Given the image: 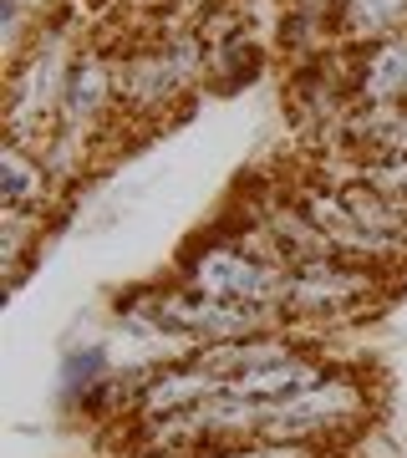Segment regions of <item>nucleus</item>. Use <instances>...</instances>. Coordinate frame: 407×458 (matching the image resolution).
<instances>
[{
	"instance_id": "obj_1",
	"label": "nucleus",
	"mask_w": 407,
	"mask_h": 458,
	"mask_svg": "<svg viewBox=\"0 0 407 458\" xmlns=\"http://www.w3.org/2000/svg\"><path fill=\"white\" fill-rule=\"evenodd\" d=\"M285 276H291V265L276 250V240L255 219H244V214L214 225L209 234H199L194 245L179 255V265H174V280L214 295V301L255 306V311H280Z\"/></svg>"
},
{
	"instance_id": "obj_2",
	"label": "nucleus",
	"mask_w": 407,
	"mask_h": 458,
	"mask_svg": "<svg viewBox=\"0 0 407 458\" xmlns=\"http://www.w3.org/2000/svg\"><path fill=\"white\" fill-rule=\"evenodd\" d=\"M87 47L77 36V16L47 11L36 36L5 62V138L21 148H41L51 143V132L62 123V92L72 77L77 51Z\"/></svg>"
},
{
	"instance_id": "obj_3",
	"label": "nucleus",
	"mask_w": 407,
	"mask_h": 458,
	"mask_svg": "<svg viewBox=\"0 0 407 458\" xmlns=\"http://www.w3.org/2000/svg\"><path fill=\"white\" fill-rule=\"evenodd\" d=\"M372 418H377V382L361 367L342 361L310 393L285 397V403H265L260 438H285V443L326 448V454H346L372 428Z\"/></svg>"
},
{
	"instance_id": "obj_4",
	"label": "nucleus",
	"mask_w": 407,
	"mask_h": 458,
	"mask_svg": "<svg viewBox=\"0 0 407 458\" xmlns=\"http://www.w3.org/2000/svg\"><path fill=\"white\" fill-rule=\"evenodd\" d=\"M403 276L372 270V265H352L342 255H326V260L295 265L285 276V327L295 331H342L357 327L387 301V291Z\"/></svg>"
},
{
	"instance_id": "obj_5",
	"label": "nucleus",
	"mask_w": 407,
	"mask_h": 458,
	"mask_svg": "<svg viewBox=\"0 0 407 458\" xmlns=\"http://www.w3.org/2000/svg\"><path fill=\"white\" fill-rule=\"evenodd\" d=\"M158 295V321L168 327L174 346L183 357L199 352V346H219V342H240V336H265V331H280L285 316L280 311H255V306H234V301H214V295L183 285V280H163L153 285Z\"/></svg>"
},
{
	"instance_id": "obj_6",
	"label": "nucleus",
	"mask_w": 407,
	"mask_h": 458,
	"mask_svg": "<svg viewBox=\"0 0 407 458\" xmlns=\"http://www.w3.org/2000/svg\"><path fill=\"white\" fill-rule=\"evenodd\" d=\"M117 66H123V51L102 47V41H87L72 62V77H66L62 92V132H87V138H107L113 123H123V102H117Z\"/></svg>"
},
{
	"instance_id": "obj_7",
	"label": "nucleus",
	"mask_w": 407,
	"mask_h": 458,
	"mask_svg": "<svg viewBox=\"0 0 407 458\" xmlns=\"http://www.w3.org/2000/svg\"><path fill=\"white\" fill-rule=\"evenodd\" d=\"M214 393H225V382L214 372H204L194 357H174V361H153L138 382L128 423H153V418H179L194 412L199 403H209Z\"/></svg>"
},
{
	"instance_id": "obj_8",
	"label": "nucleus",
	"mask_w": 407,
	"mask_h": 458,
	"mask_svg": "<svg viewBox=\"0 0 407 458\" xmlns=\"http://www.w3.org/2000/svg\"><path fill=\"white\" fill-rule=\"evenodd\" d=\"M62 204H66V189L56 183L47 158L36 148L0 138V214H26V219L47 225Z\"/></svg>"
},
{
	"instance_id": "obj_9",
	"label": "nucleus",
	"mask_w": 407,
	"mask_h": 458,
	"mask_svg": "<svg viewBox=\"0 0 407 458\" xmlns=\"http://www.w3.org/2000/svg\"><path fill=\"white\" fill-rule=\"evenodd\" d=\"M357 102H407V31L357 47Z\"/></svg>"
},
{
	"instance_id": "obj_10",
	"label": "nucleus",
	"mask_w": 407,
	"mask_h": 458,
	"mask_svg": "<svg viewBox=\"0 0 407 458\" xmlns=\"http://www.w3.org/2000/svg\"><path fill=\"white\" fill-rule=\"evenodd\" d=\"M331 16L342 47H372L407 31V0H331Z\"/></svg>"
},
{
	"instance_id": "obj_11",
	"label": "nucleus",
	"mask_w": 407,
	"mask_h": 458,
	"mask_svg": "<svg viewBox=\"0 0 407 458\" xmlns=\"http://www.w3.org/2000/svg\"><path fill=\"white\" fill-rule=\"evenodd\" d=\"M265 62H270V51L260 47V36L244 31L234 36V41H225V47H209V92H219V98H229V92H240V87L260 82Z\"/></svg>"
},
{
	"instance_id": "obj_12",
	"label": "nucleus",
	"mask_w": 407,
	"mask_h": 458,
	"mask_svg": "<svg viewBox=\"0 0 407 458\" xmlns=\"http://www.w3.org/2000/svg\"><path fill=\"white\" fill-rule=\"evenodd\" d=\"M117 367H113V352L102 342H81V346H66V357H62V382H56V393H62V403L66 408H77L81 412V403L98 393L102 382L113 377Z\"/></svg>"
},
{
	"instance_id": "obj_13",
	"label": "nucleus",
	"mask_w": 407,
	"mask_h": 458,
	"mask_svg": "<svg viewBox=\"0 0 407 458\" xmlns=\"http://www.w3.org/2000/svg\"><path fill=\"white\" fill-rule=\"evenodd\" d=\"M199 458H336V454L310 448V443H285V438H240V443L204 448Z\"/></svg>"
},
{
	"instance_id": "obj_14",
	"label": "nucleus",
	"mask_w": 407,
	"mask_h": 458,
	"mask_svg": "<svg viewBox=\"0 0 407 458\" xmlns=\"http://www.w3.org/2000/svg\"><path fill=\"white\" fill-rule=\"evenodd\" d=\"M132 5H163V0H132Z\"/></svg>"
},
{
	"instance_id": "obj_15",
	"label": "nucleus",
	"mask_w": 407,
	"mask_h": 458,
	"mask_svg": "<svg viewBox=\"0 0 407 458\" xmlns=\"http://www.w3.org/2000/svg\"><path fill=\"white\" fill-rule=\"evenodd\" d=\"M336 458H346V454H336Z\"/></svg>"
}]
</instances>
